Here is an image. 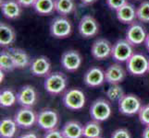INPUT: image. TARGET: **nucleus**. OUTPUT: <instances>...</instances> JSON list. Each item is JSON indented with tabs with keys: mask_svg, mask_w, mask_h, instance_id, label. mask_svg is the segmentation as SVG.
<instances>
[{
	"mask_svg": "<svg viewBox=\"0 0 149 138\" xmlns=\"http://www.w3.org/2000/svg\"><path fill=\"white\" fill-rule=\"evenodd\" d=\"M68 85V79L61 72H53L45 76L44 87L49 94L56 96L59 95L66 89Z\"/></svg>",
	"mask_w": 149,
	"mask_h": 138,
	"instance_id": "obj_1",
	"label": "nucleus"
},
{
	"mask_svg": "<svg viewBox=\"0 0 149 138\" xmlns=\"http://www.w3.org/2000/svg\"><path fill=\"white\" fill-rule=\"evenodd\" d=\"M62 101L67 109L70 111H79L84 107L86 99L83 90L73 88L65 92Z\"/></svg>",
	"mask_w": 149,
	"mask_h": 138,
	"instance_id": "obj_2",
	"label": "nucleus"
},
{
	"mask_svg": "<svg viewBox=\"0 0 149 138\" xmlns=\"http://www.w3.org/2000/svg\"><path fill=\"white\" fill-rule=\"evenodd\" d=\"M49 30L50 34L55 38H67L72 32V24L66 16H58L51 21Z\"/></svg>",
	"mask_w": 149,
	"mask_h": 138,
	"instance_id": "obj_3",
	"label": "nucleus"
},
{
	"mask_svg": "<svg viewBox=\"0 0 149 138\" xmlns=\"http://www.w3.org/2000/svg\"><path fill=\"white\" fill-rule=\"evenodd\" d=\"M119 111L121 114L126 116H133L139 113L142 108V101L134 94H125L118 102Z\"/></svg>",
	"mask_w": 149,
	"mask_h": 138,
	"instance_id": "obj_4",
	"label": "nucleus"
},
{
	"mask_svg": "<svg viewBox=\"0 0 149 138\" xmlns=\"http://www.w3.org/2000/svg\"><path fill=\"white\" fill-rule=\"evenodd\" d=\"M112 114L111 105L109 100L105 99H97L90 107L91 118L99 122H105L109 118Z\"/></svg>",
	"mask_w": 149,
	"mask_h": 138,
	"instance_id": "obj_5",
	"label": "nucleus"
},
{
	"mask_svg": "<svg viewBox=\"0 0 149 138\" xmlns=\"http://www.w3.org/2000/svg\"><path fill=\"white\" fill-rule=\"evenodd\" d=\"M126 64L128 72L132 76H143L149 70V59L143 54L134 53Z\"/></svg>",
	"mask_w": 149,
	"mask_h": 138,
	"instance_id": "obj_6",
	"label": "nucleus"
},
{
	"mask_svg": "<svg viewBox=\"0 0 149 138\" xmlns=\"http://www.w3.org/2000/svg\"><path fill=\"white\" fill-rule=\"evenodd\" d=\"M133 53V45L126 39H120L112 45L111 57L117 62H127Z\"/></svg>",
	"mask_w": 149,
	"mask_h": 138,
	"instance_id": "obj_7",
	"label": "nucleus"
},
{
	"mask_svg": "<svg viewBox=\"0 0 149 138\" xmlns=\"http://www.w3.org/2000/svg\"><path fill=\"white\" fill-rule=\"evenodd\" d=\"M36 124L45 131L56 128L58 124V114L53 109H44L37 113Z\"/></svg>",
	"mask_w": 149,
	"mask_h": 138,
	"instance_id": "obj_8",
	"label": "nucleus"
},
{
	"mask_svg": "<svg viewBox=\"0 0 149 138\" xmlns=\"http://www.w3.org/2000/svg\"><path fill=\"white\" fill-rule=\"evenodd\" d=\"M13 119L16 122L18 126L24 129H28L33 127L34 124H36L37 114H35L32 108L22 107L15 113Z\"/></svg>",
	"mask_w": 149,
	"mask_h": 138,
	"instance_id": "obj_9",
	"label": "nucleus"
},
{
	"mask_svg": "<svg viewBox=\"0 0 149 138\" xmlns=\"http://www.w3.org/2000/svg\"><path fill=\"white\" fill-rule=\"evenodd\" d=\"M147 34L146 32V29L141 22L134 21L129 25L126 30V40L131 43L133 46L140 45L145 43Z\"/></svg>",
	"mask_w": 149,
	"mask_h": 138,
	"instance_id": "obj_10",
	"label": "nucleus"
},
{
	"mask_svg": "<svg viewBox=\"0 0 149 138\" xmlns=\"http://www.w3.org/2000/svg\"><path fill=\"white\" fill-rule=\"evenodd\" d=\"M78 30L84 38H92L97 35L99 32V24L91 15H85L81 19Z\"/></svg>",
	"mask_w": 149,
	"mask_h": 138,
	"instance_id": "obj_11",
	"label": "nucleus"
},
{
	"mask_svg": "<svg viewBox=\"0 0 149 138\" xmlns=\"http://www.w3.org/2000/svg\"><path fill=\"white\" fill-rule=\"evenodd\" d=\"M83 62L81 54L76 50H69L63 53L61 56L60 63L63 68L69 72H74L78 70Z\"/></svg>",
	"mask_w": 149,
	"mask_h": 138,
	"instance_id": "obj_12",
	"label": "nucleus"
},
{
	"mask_svg": "<svg viewBox=\"0 0 149 138\" xmlns=\"http://www.w3.org/2000/svg\"><path fill=\"white\" fill-rule=\"evenodd\" d=\"M37 93L33 86L25 85L17 93V102L22 107H32L36 103Z\"/></svg>",
	"mask_w": 149,
	"mask_h": 138,
	"instance_id": "obj_13",
	"label": "nucleus"
},
{
	"mask_svg": "<svg viewBox=\"0 0 149 138\" xmlns=\"http://www.w3.org/2000/svg\"><path fill=\"white\" fill-rule=\"evenodd\" d=\"M112 44L106 39H97L92 44L91 54L97 60H104L111 56Z\"/></svg>",
	"mask_w": 149,
	"mask_h": 138,
	"instance_id": "obj_14",
	"label": "nucleus"
},
{
	"mask_svg": "<svg viewBox=\"0 0 149 138\" xmlns=\"http://www.w3.org/2000/svg\"><path fill=\"white\" fill-rule=\"evenodd\" d=\"M84 81L86 86L90 87V88L100 87L106 81L105 72L100 67L93 66V67L89 68L85 72L84 76Z\"/></svg>",
	"mask_w": 149,
	"mask_h": 138,
	"instance_id": "obj_15",
	"label": "nucleus"
},
{
	"mask_svg": "<svg viewBox=\"0 0 149 138\" xmlns=\"http://www.w3.org/2000/svg\"><path fill=\"white\" fill-rule=\"evenodd\" d=\"M51 63L47 56H38L34 58L30 65V70L33 76H47L50 74Z\"/></svg>",
	"mask_w": 149,
	"mask_h": 138,
	"instance_id": "obj_16",
	"label": "nucleus"
},
{
	"mask_svg": "<svg viewBox=\"0 0 149 138\" xmlns=\"http://www.w3.org/2000/svg\"><path fill=\"white\" fill-rule=\"evenodd\" d=\"M126 76V71L119 64L109 65L105 72L106 82L110 85H117L121 83Z\"/></svg>",
	"mask_w": 149,
	"mask_h": 138,
	"instance_id": "obj_17",
	"label": "nucleus"
},
{
	"mask_svg": "<svg viewBox=\"0 0 149 138\" xmlns=\"http://www.w3.org/2000/svg\"><path fill=\"white\" fill-rule=\"evenodd\" d=\"M22 8L17 0H3L1 2V12L8 19L19 18L22 13Z\"/></svg>",
	"mask_w": 149,
	"mask_h": 138,
	"instance_id": "obj_18",
	"label": "nucleus"
},
{
	"mask_svg": "<svg viewBox=\"0 0 149 138\" xmlns=\"http://www.w3.org/2000/svg\"><path fill=\"white\" fill-rule=\"evenodd\" d=\"M117 19L119 21L124 24H132L137 19L136 16V9L133 7V5L130 3H126L124 6H122L116 11Z\"/></svg>",
	"mask_w": 149,
	"mask_h": 138,
	"instance_id": "obj_19",
	"label": "nucleus"
},
{
	"mask_svg": "<svg viewBox=\"0 0 149 138\" xmlns=\"http://www.w3.org/2000/svg\"><path fill=\"white\" fill-rule=\"evenodd\" d=\"M84 125L77 121H69L63 125L61 133L64 138H81Z\"/></svg>",
	"mask_w": 149,
	"mask_h": 138,
	"instance_id": "obj_20",
	"label": "nucleus"
},
{
	"mask_svg": "<svg viewBox=\"0 0 149 138\" xmlns=\"http://www.w3.org/2000/svg\"><path fill=\"white\" fill-rule=\"evenodd\" d=\"M8 51L10 52V54H11L12 57H13L16 68L23 69V68H26L27 66H30V65H31L30 56L24 50L20 49V48L10 47V48H8Z\"/></svg>",
	"mask_w": 149,
	"mask_h": 138,
	"instance_id": "obj_21",
	"label": "nucleus"
},
{
	"mask_svg": "<svg viewBox=\"0 0 149 138\" xmlns=\"http://www.w3.org/2000/svg\"><path fill=\"white\" fill-rule=\"evenodd\" d=\"M16 40V32L10 25L1 22L0 24V45L8 47Z\"/></svg>",
	"mask_w": 149,
	"mask_h": 138,
	"instance_id": "obj_22",
	"label": "nucleus"
},
{
	"mask_svg": "<svg viewBox=\"0 0 149 138\" xmlns=\"http://www.w3.org/2000/svg\"><path fill=\"white\" fill-rule=\"evenodd\" d=\"M17 124L11 118H5L0 122V137L13 138L17 132Z\"/></svg>",
	"mask_w": 149,
	"mask_h": 138,
	"instance_id": "obj_23",
	"label": "nucleus"
},
{
	"mask_svg": "<svg viewBox=\"0 0 149 138\" xmlns=\"http://www.w3.org/2000/svg\"><path fill=\"white\" fill-rule=\"evenodd\" d=\"M102 128L100 122L97 121H90L87 122L84 125L83 135L84 138H98L101 136Z\"/></svg>",
	"mask_w": 149,
	"mask_h": 138,
	"instance_id": "obj_24",
	"label": "nucleus"
},
{
	"mask_svg": "<svg viewBox=\"0 0 149 138\" xmlns=\"http://www.w3.org/2000/svg\"><path fill=\"white\" fill-rule=\"evenodd\" d=\"M55 8L60 16H67L74 11L76 4L74 0H55Z\"/></svg>",
	"mask_w": 149,
	"mask_h": 138,
	"instance_id": "obj_25",
	"label": "nucleus"
},
{
	"mask_svg": "<svg viewBox=\"0 0 149 138\" xmlns=\"http://www.w3.org/2000/svg\"><path fill=\"white\" fill-rule=\"evenodd\" d=\"M33 8L40 15H50L56 11L55 0H35Z\"/></svg>",
	"mask_w": 149,
	"mask_h": 138,
	"instance_id": "obj_26",
	"label": "nucleus"
},
{
	"mask_svg": "<svg viewBox=\"0 0 149 138\" xmlns=\"http://www.w3.org/2000/svg\"><path fill=\"white\" fill-rule=\"evenodd\" d=\"M0 69L4 72H11L16 69L13 57L8 50H3L0 54Z\"/></svg>",
	"mask_w": 149,
	"mask_h": 138,
	"instance_id": "obj_27",
	"label": "nucleus"
},
{
	"mask_svg": "<svg viewBox=\"0 0 149 138\" xmlns=\"http://www.w3.org/2000/svg\"><path fill=\"white\" fill-rule=\"evenodd\" d=\"M17 102V94L12 89H4L0 93V105L3 108H8Z\"/></svg>",
	"mask_w": 149,
	"mask_h": 138,
	"instance_id": "obj_28",
	"label": "nucleus"
},
{
	"mask_svg": "<svg viewBox=\"0 0 149 138\" xmlns=\"http://www.w3.org/2000/svg\"><path fill=\"white\" fill-rule=\"evenodd\" d=\"M106 95L110 101L119 102L122 97L125 95V93L119 84H117V85H110L109 89L106 92Z\"/></svg>",
	"mask_w": 149,
	"mask_h": 138,
	"instance_id": "obj_29",
	"label": "nucleus"
},
{
	"mask_svg": "<svg viewBox=\"0 0 149 138\" xmlns=\"http://www.w3.org/2000/svg\"><path fill=\"white\" fill-rule=\"evenodd\" d=\"M137 19L143 23H149V1H143L136 8Z\"/></svg>",
	"mask_w": 149,
	"mask_h": 138,
	"instance_id": "obj_30",
	"label": "nucleus"
},
{
	"mask_svg": "<svg viewBox=\"0 0 149 138\" xmlns=\"http://www.w3.org/2000/svg\"><path fill=\"white\" fill-rule=\"evenodd\" d=\"M138 116H139V121L143 125H149V103L142 106Z\"/></svg>",
	"mask_w": 149,
	"mask_h": 138,
	"instance_id": "obj_31",
	"label": "nucleus"
},
{
	"mask_svg": "<svg viewBox=\"0 0 149 138\" xmlns=\"http://www.w3.org/2000/svg\"><path fill=\"white\" fill-rule=\"evenodd\" d=\"M111 138H132V135L126 128H119L112 133Z\"/></svg>",
	"mask_w": 149,
	"mask_h": 138,
	"instance_id": "obj_32",
	"label": "nucleus"
},
{
	"mask_svg": "<svg viewBox=\"0 0 149 138\" xmlns=\"http://www.w3.org/2000/svg\"><path fill=\"white\" fill-rule=\"evenodd\" d=\"M126 3H128L127 0H107V4L109 8L112 10H115V11H117L122 6H124Z\"/></svg>",
	"mask_w": 149,
	"mask_h": 138,
	"instance_id": "obj_33",
	"label": "nucleus"
},
{
	"mask_svg": "<svg viewBox=\"0 0 149 138\" xmlns=\"http://www.w3.org/2000/svg\"><path fill=\"white\" fill-rule=\"evenodd\" d=\"M43 138H64L61 131L58 130L56 128L45 131V134L44 135Z\"/></svg>",
	"mask_w": 149,
	"mask_h": 138,
	"instance_id": "obj_34",
	"label": "nucleus"
},
{
	"mask_svg": "<svg viewBox=\"0 0 149 138\" xmlns=\"http://www.w3.org/2000/svg\"><path fill=\"white\" fill-rule=\"evenodd\" d=\"M19 4L22 8H30L33 7V5L35 3V0H17Z\"/></svg>",
	"mask_w": 149,
	"mask_h": 138,
	"instance_id": "obj_35",
	"label": "nucleus"
},
{
	"mask_svg": "<svg viewBox=\"0 0 149 138\" xmlns=\"http://www.w3.org/2000/svg\"><path fill=\"white\" fill-rule=\"evenodd\" d=\"M18 138H38V135L34 132H28L19 136Z\"/></svg>",
	"mask_w": 149,
	"mask_h": 138,
	"instance_id": "obj_36",
	"label": "nucleus"
},
{
	"mask_svg": "<svg viewBox=\"0 0 149 138\" xmlns=\"http://www.w3.org/2000/svg\"><path fill=\"white\" fill-rule=\"evenodd\" d=\"M142 138H149V125L146 126L142 133Z\"/></svg>",
	"mask_w": 149,
	"mask_h": 138,
	"instance_id": "obj_37",
	"label": "nucleus"
},
{
	"mask_svg": "<svg viewBox=\"0 0 149 138\" xmlns=\"http://www.w3.org/2000/svg\"><path fill=\"white\" fill-rule=\"evenodd\" d=\"M81 1L84 5H92V4H94L95 2H96V0H81Z\"/></svg>",
	"mask_w": 149,
	"mask_h": 138,
	"instance_id": "obj_38",
	"label": "nucleus"
},
{
	"mask_svg": "<svg viewBox=\"0 0 149 138\" xmlns=\"http://www.w3.org/2000/svg\"><path fill=\"white\" fill-rule=\"evenodd\" d=\"M145 44H146V49L149 51V33L147 34L146 39V41H145Z\"/></svg>",
	"mask_w": 149,
	"mask_h": 138,
	"instance_id": "obj_39",
	"label": "nucleus"
},
{
	"mask_svg": "<svg viewBox=\"0 0 149 138\" xmlns=\"http://www.w3.org/2000/svg\"><path fill=\"white\" fill-rule=\"evenodd\" d=\"M0 74H1V78H0V81H1V82H3L4 81V71H2V70H0Z\"/></svg>",
	"mask_w": 149,
	"mask_h": 138,
	"instance_id": "obj_40",
	"label": "nucleus"
},
{
	"mask_svg": "<svg viewBox=\"0 0 149 138\" xmlns=\"http://www.w3.org/2000/svg\"><path fill=\"white\" fill-rule=\"evenodd\" d=\"M134 1H141V0H134Z\"/></svg>",
	"mask_w": 149,
	"mask_h": 138,
	"instance_id": "obj_41",
	"label": "nucleus"
},
{
	"mask_svg": "<svg viewBox=\"0 0 149 138\" xmlns=\"http://www.w3.org/2000/svg\"><path fill=\"white\" fill-rule=\"evenodd\" d=\"M98 138H102V137H101V136H100V137H98Z\"/></svg>",
	"mask_w": 149,
	"mask_h": 138,
	"instance_id": "obj_42",
	"label": "nucleus"
},
{
	"mask_svg": "<svg viewBox=\"0 0 149 138\" xmlns=\"http://www.w3.org/2000/svg\"><path fill=\"white\" fill-rule=\"evenodd\" d=\"M148 72H149V70H148Z\"/></svg>",
	"mask_w": 149,
	"mask_h": 138,
	"instance_id": "obj_43",
	"label": "nucleus"
}]
</instances>
